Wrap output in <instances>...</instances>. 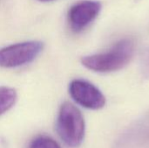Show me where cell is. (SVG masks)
Segmentation results:
<instances>
[{
  "instance_id": "ba28073f",
  "label": "cell",
  "mask_w": 149,
  "mask_h": 148,
  "mask_svg": "<svg viewBox=\"0 0 149 148\" xmlns=\"http://www.w3.org/2000/svg\"><path fill=\"white\" fill-rule=\"evenodd\" d=\"M29 148H61V147L51 137L39 136L32 140Z\"/></svg>"
},
{
  "instance_id": "30bf717a",
  "label": "cell",
  "mask_w": 149,
  "mask_h": 148,
  "mask_svg": "<svg viewBox=\"0 0 149 148\" xmlns=\"http://www.w3.org/2000/svg\"><path fill=\"white\" fill-rule=\"evenodd\" d=\"M40 2H51V1H53V0H38Z\"/></svg>"
},
{
  "instance_id": "7a4b0ae2",
  "label": "cell",
  "mask_w": 149,
  "mask_h": 148,
  "mask_svg": "<svg viewBox=\"0 0 149 148\" xmlns=\"http://www.w3.org/2000/svg\"><path fill=\"white\" fill-rule=\"evenodd\" d=\"M56 128L60 139L71 147H78L85 138L86 124L81 112L72 104L65 102L59 109Z\"/></svg>"
},
{
  "instance_id": "5b68a950",
  "label": "cell",
  "mask_w": 149,
  "mask_h": 148,
  "mask_svg": "<svg viewBox=\"0 0 149 148\" xmlns=\"http://www.w3.org/2000/svg\"><path fill=\"white\" fill-rule=\"evenodd\" d=\"M102 4L96 0H83L74 3L68 11V21L72 30L79 32L92 24L100 15Z\"/></svg>"
},
{
  "instance_id": "277c9868",
  "label": "cell",
  "mask_w": 149,
  "mask_h": 148,
  "mask_svg": "<svg viewBox=\"0 0 149 148\" xmlns=\"http://www.w3.org/2000/svg\"><path fill=\"white\" fill-rule=\"evenodd\" d=\"M69 93L73 100L85 108L99 110L106 105V97L93 84L84 79H74L69 85Z\"/></svg>"
},
{
  "instance_id": "6da1fadb",
  "label": "cell",
  "mask_w": 149,
  "mask_h": 148,
  "mask_svg": "<svg viewBox=\"0 0 149 148\" xmlns=\"http://www.w3.org/2000/svg\"><path fill=\"white\" fill-rule=\"evenodd\" d=\"M134 53V40L123 38L107 51L83 57L81 63L86 68L96 72H112L124 68L131 61Z\"/></svg>"
},
{
  "instance_id": "3957f363",
  "label": "cell",
  "mask_w": 149,
  "mask_h": 148,
  "mask_svg": "<svg viewBox=\"0 0 149 148\" xmlns=\"http://www.w3.org/2000/svg\"><path fill=\"white\" fill-rule=\"evenodd\" d=\"M40 41H25L0 49V66L4 68L18 67L32 62L43 51Z\"/></svg>"
},
{
  "instance_id": "9c48e42d",
  "label": "cell",
  "mask_w": 149,
  "mask_h": 148,
  "mask_svg": "<svg viewBox=\"0 0 149 148\" xmlns=\"http://www.w3.org/2000/svg\"><path fill=\"white\" fill-rule=\"evenodd\" d=\"M141 73L146 79H149V49L145 52L141 61Z\"/></svg>"
},
{
  "instance_id": "52a82bcc",
  "label": "cell",
  "mask_w": 149,
  "mask_h": 148,
  "mask_svg": "<svg viewBox=\"0 0 149 148\" xmlns=\"http://www.w3.org/2000/svg\"><path fill=\"white\" fill-rule=\"evenodd\" d=\"M17 98V95L14 89L6 86L0 87V116L15 105Z\"/></svg>"
},
{
  "instance_id": "8992f818",
  "label": "cell",
  "mask_w": 149,
  "mask_h": 148,
  "mask_svg": "<svg viewBox=\"0 0 149 148\" xmlns=\"http://www.w3.org/2000/svg\"><path fill=\"white\" fill-rule=\"evenodd\" d=\"M113 148H149V113L130 126Z\"/></svg>"
}]
</instances>
